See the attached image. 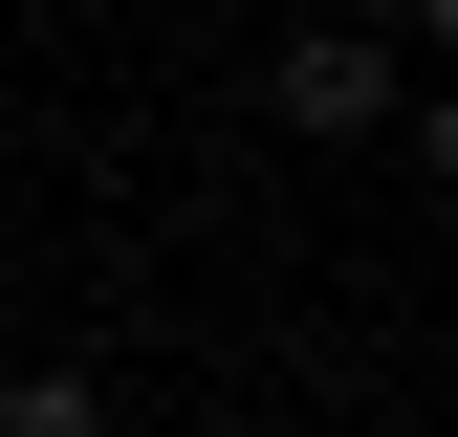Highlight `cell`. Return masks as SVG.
<instances>
[{
    "label": "cell",
    "mask_w": 458,
    "mask_h": 437,
    "mask_svg": "<svg viewBox=\"0 0 458 437\" xmlns=\"http://www.w3.org/2000/svg\"><path fill=\"white\" fill-rule=\"evenodd\" d=\"M197 437H262V416H197Z\"/></svg>",
    "instance_id": "4"
},
{
    "label": "cell",
    "mask_w": 458,
    "mask_h": 437,
    "mask_svg": "<svg viewBox=\"0 0 458 437\" xmlns=\"http://www.w3.org/2000/svg\"><path fill=\"white\" fill-rule=\"evenodd\" d=\"M262 88H284V132H306V153H393V132H415V66H393L371 22H306Z\"/></svg>",
    "instance_id": "1"
},
{
    "label": "cell",
    "mask_w": 458,
    "mask_h": 437,
    "mask_svg": "<svg viewBox=\"0 0 458 437\" xmlns=\"http://www.w3.org/2000/svg\"><path fill=\"white\" fill-rule=\"evenodd\" d=\"M0 437H109V394H88L66 350H44V372H0Z\"/></svg>",
    "instance_id": "2"
},
{
    "label": "cell",
    "mask_w": 458,
    "mask_h": 437,
    "mask_svg": "<svg viewBox=\"0 0 458 437\" xmlns=\"http://www.w3.org/2000/svg\"><path fill=\"white\" fill-rule=\"evenodd\" d=\"M437 22H458V0H393V44H437Z\"/></svg>",
    "instance_id": "3"
}]
</instances>
